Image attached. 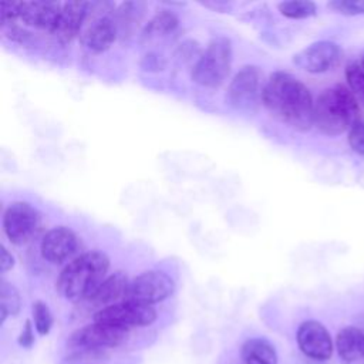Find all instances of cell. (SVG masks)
<instances>
[{
  "label": "cell",
  "mask_w": 364,
  "mask_h": 364,
  "mask_svg": "<svg viewBox=\"0 0 364 364\" xmlns=\"http://www.w3.org/2000/svg\"><path fill=\"white\" fill-rule=\"evenodd\" d=\"M21 299L18 290L4 279L0 282V323L3 324L7 316H16L20 311Z\"/></svg>",
  "instance_id": "d6986e66"
},
{
  "label": "cell",
  "mask_w": 364,
  "mask_h": 364,
  "mask_svg": "<svg viewBox=\"0 0 364 364\" xmlns=\"http://www.w3.org/2000/svg\"><path fill=\"white\" fill-rule=\"evenodd\" d=\"M156 320V310L154 306L124 300L121 303L97 310L94 314V321L111 324L124 330H131L135 327L151 326Z\"/></svg>",
  "instance_id": "5b68a950"
},
{
  "label": "cell",
  "mask_w": 364,
  "mask_h": 364,
  "mask_svg": "<svg viewBox=\"0 0 364 364\" xmlns=\"http://www.w3.org/2000/svg\"><path fill=\"white\" fill-rule=\"evenodd\" d=\"M262 102L272 117L304 132L314 125V102L309 88L294 75L276 71L263 87Z\"/></svg>",
  "instance_id": "6da1fadb"
},
{
  "label": "cell",
  "mask_w": 364,
  "mask_h": 364,
  "mask_svg": "<svg viewBox=\"0 0 364 364\" xmlns=\"http://www.w3.org/2000/svg\"><path fill=\"white\" fill-rule=\"evenodd\" d=\"M363 333H364V314H361V316H358V318H357V324H355Z\"/></svg>",
  "instance_id": "f1b7e54d"
},
{
  "label": "cell",
  "mask_w": 364,
  "mask_h": 364,
  "mask_svg": "<svg viewBox=\"0 0 364 364\" xmlns=\"http://www.w3.org/2000/svg\"><path fill=\"white\" fill-rule=\"evenodd\" d=\"M232 65V44L226 37H215L192 67V80L208 88L225 82Z\"/></svg>",
  "instance_id": "277c9868"
},
{
  "label": "cell",
  "mask_w": 364,
  "mask_h": 364,
  "mask_svg": "<svg viewBox=\"0 0 364 364\" xmlns=\"http://www.w3.org/2000/svg\"><path fill=\"white\" fill-rule=\"evenodd\" d=\"M361 67H363V70H364V54H363V57H361Z\"/></svg>",
  "instance_id": "f546056e"
},
{
  "label": "cell",
  "mask_w": 364,
  "mask_h": 364,
  "mask_svg": "<svg viewBox=\"0 0 364 364\" xmlns=\"http://www.w3.org/2000/svg\"><path fill=\"white\" fill-rule=\"evenodd\" d=\"M175 291V282L161 270H146L134 277L129 283L127 300L155 304L164 301Z\"/></svg>",
  "instance_id": "ba28073f"
},
{
  "label": "cell",
  "mask_w": 364,
  "mask_h": 364,
  "mask_svg": "<svg viewBox=\"0 0 364 364\" xmlns=\"http://www.w3.org/2000/svg\"><path fill=\"white\" fill-rule=\"evenodd\" d=\"M328 7L346 16L364 14V0H334L328 3Z\"/></svg>",
  "instance_id": "cb8c5ba5"
},
{
  "label": "cell",
  "mask_w": 364,
  "mask_h": 364,
  "mask_svg": "<svg viewBox=\"0 0 364 364\" xmlns=\"http://www.w3.org/2000/svg\"><path fill=\"white\" fill-rule=\"evenodd\" d=\"M41 223L40 212L28 202H13L3 215V229L14 245L27 243L38 230Z\"/></svg>",
  "instance_id": "52a82bcc"
},
{
  "label": "cell",
  "mask_w": 364,
  "mask_h": 364,
  "mask_svg": "<svg viewBox=\"0 0 364 364\" xmlns=\"http://www.w3.org/2000/svg\"><path fill=\"white\" fill-rule=\"evenodd\" d=\"M348 144L355 154L364 155V121H357L350 128Z\"/></svg>",
  "instance_id": "484cf974"
},
{
  "label": "cell",
  "mask_w": 364,
  "mask_h": 364,
  "mask_svg": "<svg viewBox=\"0 0 364 364\" xmlns=\"http://www.w3.org/2000/svg\"><path fill=\"white\" fill-rule=\"evenodd\" d=\"M343 58V51L333 41H317L299 51L293 61L301 70L311 74H321L336 68Z\"/></svg>",
  "instance_id": "30bf717a"
},
{
  "label": "cell",
  "mask_w": 364,
  "mask_h": 364,
  "mask_svg": "<svg viewBox=\"0 0 364 364\" xmlns=\"http://www.w3.org/2000/svg\"><path fill=\"white\" fill-rule=\"evenodd\" d=\"M178 27V17L169 10H159L146 24L145 36H165Z\"/></svg>",
  "instance_id": "ffe728a7"
},
{
  "label": "cell",
  "mask_w": 364,
  "mask_h": 364,
  "mask_svg": "<svg viewBox=\"0 0 364 364\" xmlns=\"http://www.w3.org/2000/svg\"><path fill=\"white\" fill-rule=\"evenodd\" d=\"M346 80L355 100L364 104V70L361 64L350 63L346 68Z\"/></svg>",
  "instance_id": "7402d4cb"
},
{
  "label": "cell",
  "mask_w": 364,
  "mask_h": 364,
  "mask_svg": "<svg viewBox=\"0 0 364 364\" xmlns=\"http://www.w3.org/2000/svg\"><path fill=\"white\" fill-rule=\"evenodd\" d=\"M13 266H14L13 255L4 246H0V270H1V273H6Z\"/></svg>",
  "instance_id": "83f0119b"
},
{
  "label": "cell",
  "mask_w": 364,
  "mask_h": 364,
  "mask_svg": "<svg viewBox=\"0 0 364 364\" xmlns=\"http://www.w3.org/2000/svg\"><path fill=\"white\" fill-rule=\"evenodd\" d=\"M129 283L131 282L128 280L127 274L121 270H117L105 277V280L101 283V286L88 301L97 306L98 310L121 303L127 300Z\"/></svg>",
  "instance_id": "2e32d148"
},
{
  "label": "cell",
  "mask_w": 364,
  "mask_h": 364,
  "mask_svg": "<svg viewBox=\"0 0 364 364\" xmlns=\"http://www.w3.org/2000/svg\"><path fill=\"white\" fill-rule=\"evenodd\" d=\"M245 364H277L274 347L264 338H249L242 346Z\"/></svg>",
  "instance_id": "ac0fdd59"
},
{
  "label": "cell",
  "mask_w": 364,
  "mask_h": 364,
  "mask_svg": "<svg viewBox=\"0 0 364 364\" xmlns=\"http://www.w3.org/2000/svg\"><path fill=\"white\" fill-rule=\"evenodd\" d=\"M78 247L77 235L67 226H55L50 229L40 243L43 257L53 263L60 264L70 259Z\"/></svg>",
  "instance_id": "7c38bea8"
},
{
  "label": "cell",
  "mask_w": 364,
  "mask_h": 364,
  "mask_svg": "<svg viewBox=\"0 0 364 364\" xmlns=\"http://www.w3.org/2000/svg\"><path fill=\"white\" fill-rule=\"evenodd\" d=\"M336 350L341 364H364V333L357 326H347L337 333Z\"/></svg>",
  "instance_id": "e0dca14e"
},
{
  "label": "cell",
  "mask_w": 364,
  "mask_h": 364,
  "mask_svg": "<svg viewBox=\"0 0 364 364\" xmlns=\"http://www.w3.org/2000/svg\"><path fill=\"white\" fill-rule=\"evenodd\" d=\"M360 108L353 92L344 85L324 90L314 102V125L330 136L340 135L360 121Z\"/></svg>",
  "instance_id": "3957f363"
},
{
  "label": "cell",
  "mask_w": 364,
  "mask_h": 364,
  "mask_svg": "<svg viewBox=\"0 0 364 364\" xmlns=\"http://www.w3.org/2000/svg\"><path fill=\"white\" fill-rule=\"evenodd\" d=\"M20 7H21V1H3L0 4L1 27L14 24V21L20 18Z\"/></svg>",
  "instance_id": "d4e9b609"
},
{
  "label": "cell",
  "mask_w": 364,
  "mask_h": 364,
  "mask_svg": "<svg viewBox=\"0 0 364 364\" xmlns=\"http://www.w3.org/2000/svg\"><path fill=\"white\" fill-rule=\"evenodd\" d=\"M61 6L63 4L57 1H46V0L21 1L20 20L26 26L40 28L51 34L58 20Z\"/></svg>",
  "instance_id": "5bb4252c"
},
{
  "label": "cell",
  "mask_w": 364,
  "mask_h": 364,
  "mask_svg": "<svg viewBox=\"0 0 364 364\" xmlns=\"http://www.w3.org/2000/svg\"><path fill=\"white\" fill-rule=\"evenodd\" d=\"M80 38L82 46L90 51H105L117 38V26L108 16H98L82 28Z\"/></svg>",
  "instance_id": "9a60e30c"
},
{
  "label": "cell",
  "mask_w": 364,
  "mask_h": 364,
  "mask_svg": "<svg viewBox=\"0 0 364 364\" xmlns=\"http://www.w3.org/2000/svg\"><path fill=\"white\" fill-rule=\"evenodd\" d=\"M128 330L94 321L78 330H75L68 344L81 350H98V348H111L119 346L127 338Z\"/></svg>",
  "instance_id": "9c48e42d"
},
{
  "label": "cell",
  "mask_w": 364,
  "mask_h": 364,
  "mask_svg": "<svg viewBox=\"0 0 364 364\" xmlns=\"http://www.w3.org/2000/svg\"><path fill=\"white\" fill-rule=\"evenodd\" d=\"M33 343H34V330H33V324H31L30 320H26L24 327H23V330H21V333H20V336H18V344H20L21 347L28 348V347L33 346Z\"/></svg>",
  "instance_id": "4316f807"
},
{
  "label": "cell",
  "mask_w": 364,
  "mask_h": 364,
  "mask_svg": "<svg viewBox=\"0 0 364 364\" xmlns=\"http://www.w3.org/2000/svg\"><path fill=\"white\" fill-rule=\"evenodd\" d=\"M297 344L300 351L313 360L326 361L333 355L334 344L328 330L316 320L303 321L297 328Z\"/></svg>",
  "instance_id": "8fae6325"
},
{
  "label": "cell",
  "mask_w": 364,
  "mask_h": 364,
  "mask_svg": "<svg viewBox=\"0 0 364 364\" xmlns=\"http://www.w3.org/2000/svg\"><path fill=\"white\" fill-rule=\"evenodd\" d=\"M263 87L259 67L245 65L230 81L226 101L237 111H253L262 101Z\"/></svg>",
  "instance_id": "8992f818"
},
{
  "label": "cell",
  "mask_w": 364,
  "mask_h": 364,
  "mask_svg": "<svg viewBox=\"0 0 364 364\" xmlns=\"http://www.w3.org/2000/svg\"><path fill=\"white\" fill-rule=\"evenodd\" d=\"M33 323H34L37 333L41 336L48 334L51 330L53 314H51L48 306L41 300H37L33 303Z\"/></svg>",
  "instance_id": "603a6c76"
},
{
  "label": "cell",
  "mask_w": 364,
  "mask_h": 364,
  "mask_svg": "<svg viewBox=\"0 0 364 364\" xmlns=\"http://www.w3.org/2000/svg\"><path fill=\"white\" fill-rule=\"evenodd\" d=\"M279 11L287 18H307L316 14L317 6L313 1L307 0H293V1H282L277 4Z\"/></svg>",
  "instance_id": "44dd1931"
},
{
  "label": "cell",
  "mask_w": 364,
  "mask_h": 364,
  "mask_svg": "<svg viewBox=\"0 0 364 364\" xmlns=\"http://www.w3.org/2000/svg\"><path fill=\"white\" fill-rule=\"evenodd\" d=\"M88 3L85 1H67L63 3L58 20L51 36L60 43H68L82 30V24L88 14Z\"/></svg>",
  "instance_id": "4fadbf2b"
},
{
  "label": "cell",
  "mask_w": 364,
  "mask_h": 364,
  "mask_svg": "<svg viewBox=\"0 0 364 364\" xmlns=\"http://www.w3.org/2000/svg\"><path fill=\"white\" fill-rule=\"evenodd\" d=\"M108 269L109 259L104 252H85L63 269L57 279V290L70 301H88L108 276Z\"/></svg>",
  "instance_id": "7a4b0ae2"
}]
</instances>
